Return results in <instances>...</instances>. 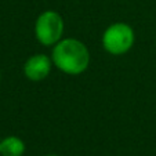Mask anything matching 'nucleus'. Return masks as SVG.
Segmentation results:
<instances>
[{
  "instance_id": "0eeeda50",
  "label": "nucleus",
  "mask_w": 156,
  "mask_h": 156,
  "mask_svg": "<svg viewBox=\"0 0 156 156\" xmlns=\"http://www.w3.org/2000/svg\"><path fill=\"white\" fill-rule=\"evenodd\" d=\"M0 79H2V73H0Z\"/></svg>"
},
{
  "instance_id": "20e7f679",
  "label": "nucleus",
  "mask_w": 156,
  "mask_h": 156,
  "mask_svg": "<svg viewBox=\"0 0 156 156\" xmlns=\"http://www.w3.org/2000/svg\"><path fill=\"white\" fill-rule=\"evenodd\" d=\"M53 59L44 54L30 55L24 64V75L30 82H41L50 75Z\"/></svg>"
},
{
  "instance_id": "f03ea898",
  "label": "nucleus",
  "mask_w": 156,
  "mask_h": 156,
  "mask_svg": "<svg viewBox=\"0 0 156 156\" xmlns=\"http://www.w3.org/2000/svg\"><path fill=\"white\" fill-rule=\"evenodd\" d=\"M64 20L54 10L43 11L35 22V36L43 46H55L64 35Z\"/></svg>"
},
{
  "instance_id": "7ed1b4c3",
  "label": "nucleus",
  "mask_w": 156,
  "mask_h": 156,
  "mask_svg": "<svg viewBox=\"0 0 156 156\" xmlns=\"http://www.w3.org/2000/svg\"><path fill=\"white\" fill-rule=\"evenodd\" d=\"M134 30L129 24L115 22L102 33V46L112 55L126 54L134 44Z\"/></svg>"
},
{
  "instance_id": "39448f33",
  "label": "nucleus",
  "mask_w": 156,
  "mask_h": 156,
  "mask_svg": "<svg viewBox=\"0 0 156 156\" xmlns=\"http://www.w3.org/2000/svg\"><path fill=\"white\" fill-rule=\"evenodd\" d=\"M25 142L17 136H9L0 141V153L3 156H22Z\"/></svg>"
},
{
  "instance_id": "423d86ee",
  "label": "nucleus",
  "mask_w": 156,
  "mask_h": 156,
  "mask_svg": "<svg viewBox=\"0 0 156 156\" xmlns=\"http://www.w3.org/2000/svg\"><path fill=\"white\" fill-rule=\"evenodd\" d=\"M47 156H57V155H47Z\"/></svg>"
},
{
  "instance_id": "f257e3e1",
  "label": "nucleus",
  "mask_w": 156,
  "mask_h": 156,
  "mask_svg": "<svg viewBox=\"0 0 156 156\" xmlns=\"http://www.w3.org/2000/svg\"><path fill=\"white\" fill-rule=\"evenodd\" d=\"M51 59L58 71L76 76L87 71L90 64V51L83 41L66 37L61 39L54 46Z\"/></svg>"
}]
</instances>
